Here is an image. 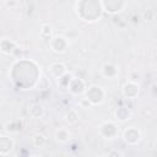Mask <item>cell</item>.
<instances>
[{
  "label": "cell",
  "instance_id": "cell-23",
  "mask_svg": "<svg viewBox=\"0 0 157 157\" xmlns=\"http://www.w3.org/2000/svg\"><path fill=\"white\" fill-rule=\"evenodd\" d=\"M78 104H80V107H81V108H91V107H92V105H91V103L88 102V99H87L86 97L80 98Z\"/></svg>",
  "mask_w": 157,
  "mask_h": 157
},
{
  "label": "cell",
  "instance_id": "cell-1",
  "mask_svg": "<svg viewBox=\"0 0 157 157\" xmlns=\"http://www.w3.org/2000/svg\"><path fill=\"white\" fill-rule=\"evenodd\" d=\"M101 0H77L76 13L85 22H96L102 16Z\"/></svg>",
  "mask_w": 157,
  "mask_h": 157
},
{
  "label": "cell",
  "instance_id": "cell-9",
  "mask_svg": "<svg viewBox=\"0 0 157 157\" xmlns=\"http://www.w3.org/2000/svg\"><path fill=\"white\" fill-rule=\"evenodd\" d=\"M101 74L104 78L114 80L119 75V66L114 63H104L101 67Z\"/></svg>",
  "mask_w": 157,
  "mask_h": 157
},
{
  "label": "cell",
  "instance_id": "cell-7",
  "mask_svg": "<svg viewBox=\"0 0 157 157\" xmlns=\"http://www.w3.org/2000/svg\"><path fill=\"white\" fill-rule=\"evenodd\" d=\"M86 87H87L86 86V81L83 78L77 77V76H72L70 82H69L67 90L72 96H81V94L85 93Z\"/></svg>",
  "mask_w": 157,
  "mask_h": 157
},
{
  "label": "cell",
  "instance_id": "cell-6",
  "mask_svg": "<svg viewBox=\"0 0 157 157\" xmlns=\"http://www.w3.org/2000/svg\"><path fill=\"white\" fill-rule=\"evenodd\" d=\"M102 10L108 13H118L124 10L126 0H101Z\"/></svg>",
  "mask_w": 157,
  "mask_h": 157
},
{
  "label": "cell",
  "instance_id": "cell-4",
  "mask_svg": "<svg viewBox=\"0 0 157 157\" xmlns=\"http://www.w3.org/2000/svg\"><path fill=\"white\" fill-rule=\"evenodd\" d=\"M141 130L136 126H128L123 130V140L129 146H136L141 141Z\"/></svg>",
  "mask_w": 157,
  "mask_h": 157
},
{
  "label": "cell",
  "instance_id": "cell-12",
  "mask_svg": "<svg viewBox=\"0 0 157 157\" xmlns=\"http://www.w3.org/2000/svg\"><path fill=\"white\" fill-rule=\"evenodd\" d=\"M49 72H50V75L54 77V78H59L60 76H63L65 72H67V67H66V65L64 64V63H61V61H55V63H53L50 66H49Z\"/></svg>",
  "mask_w": 157,
  "mask_h": 157
},
{
  "label": "cell",
  "instance_id": "cell-5",
  "mask_svg": "<svg viewBox=\"0 0 157 157\" xmlns=\"http://www.w3.org/2000/svg\"><path fill=\"white\" fill-rule=\"evenodd\" d=\"M69 47H70V42L64 36H54L49 39V48L56 54L65 53L69 49Z\"/></svg>",
  "mask_w": 157,
  "mask_h": 157
},
{
  "label": "cell",
  "instance_id": "cell-14",
  "mask_svg": "<svg viewBox=\"0 0 157 157\" xmlns=\"http://www.w3.org/2000/svg\"><path fill=\"white\" fill-rule=\"evenodd\" d=\"M28 113L32 118H42L44 114V108L40 103H31L28 105Z\"/></svg>",
  "mask_w": 157,
  "mask_h": 157
},
{
  "label": "cell",
  "instance_id": "cell-22",
  "mask_svg": "<svg viewBox=\"0 0 157 157\" xmlns=\"http://www.w3.org/2000/svg\"><path fill=\"white\" fill-rule=\"evenodd\" d=\"M105 156H109V157H123L124 156V152L119 151V150H112V151H108L105 153Z\"/></svg>",
  "mask_w": 157,
  "mask_h": 157
},
{
  "label": "cell",
  "instance_id": "cell-19",
  "mask_svg": "<svg viewBox=\"0 0 157 157\" xmlns=\"http://www.w3.org/2000/svg\"><path fill=\"white\" fill-rule=\"evenodd\" d=\"M72 76H74V75L70 74V72H65L63 76H60V77L58 78V85H59V87H61V88H67L69 82H70V80H71Z\"/></svg>",
  "mask_w": 157,
  "mask_h": 157
},
{
  "label": "cell",
  "instance_id": "cell-16",
  "mask_svg": "<svg viewBox=\"0 0 157 157\" xmlns=\"http://www.w3.org/2000/svg\"><path fill=\"white\" fill-rule=\"evenodd\" d=\"M64 118H65V120H66L67 124L74 125V124H76V123L78 121L80 115H78L77 110H75V109H69V110L65 113V117H64Z\"/></svg>",
  "mask_w": 157,
  "mask_h": 157
},
{
  "label": "cell",
  "instance_id": "cell-8",
  "mask_svg": "<svg viewBox=\"0 0 157 157\" xmlns=\"http://www.w3.org/2000/svg\"><path fill=\"white\" fill-rule=\"evenodd\" d=\"M121 93L128 99L136 98L139 96V85H137V82L131 81V80H128L123 85V87H121Z\"/></svg>",
  "mask_w": 157,
  "mask_h": 157
},
{
  "label": "cell",
  "instance_id": "cell-17",
  "mask_svg": "<svg viewBox=\"0 0 157 157\" xmlns=\"http://www.w3.org/2000/svg\"><path fill=\"white\" fill-rule=\"evenodd\" d=\"M32 144H33L34 147H38V148H39V147H43V146L47 144V137H45V135H43V134H40V132L33 135V137H32Z\"/></svg>",
  "mask_w": 157,
  "mask_h": 157
},
{
  "label": "cell",
  "instance_id": "cell-10",
  "mask_svg": "<svg viewBox=\"0 0 157 157\" xmlns=\"http://www.w3.org/2000/svg\"><path fill=\"white\" fill-rule=\"evenodd\" d=\"M15 146V141L10 135L0 134V155L6 156L9 155Z\"/></svg>",
  "mask_w": 157,
  "mask_h": 157
},
{
  "label": "cell",
  "instance_id": "cell-11",
  "mask_svg": "<svg viewBox=\"0 0 157 157\" xmlns=\"http://www.w3.org/2000/svg\"><path fill=\"white\" fill-rule=\"evenodd\" d=\"M18 49V45L15 40L10 38H1L0 39V52L5 55H12Z\"/></svg>",
  "mask_w": 157,
  "mask_h": 157
},
{
  "label": "cell",
  "instance_id": "cell-2",
  "mask_svg": "<svg viewBox=\"0 0 157 157\" xmlns=\"http://www.w3.org/2000/svg\"><path fill=\"white\" fill-rule=\"evenodd\" d=\"M83 97H86L88 99V102L91 103V105H101L107 97V92L105 90L99 86V85H90L88 87H86Z\"/></svg>",
  "mask_w": 157,
  "mask_h": 157
},
{
  "label": "cell",
  "instance_id": "cell-15",
  "mask_svg": "<svg viewBox=\"0 0 157 157\" xmlns=\"http://www.w3.org/2000/svg\"><path fill=\"white\" fill-rule=\"evenodd\" d=\"M130 117H131V112L128 108H125V107L117 108V110H115V118L119 121H126V120L130 119Z\"/></svg>",
  "mask_w": 157,
  "mask_h": 157
},
{
  "label": "cell",
  "instance_id": "cell-20",
  "mask_svg": "<svg viewBox=\"0 0 157 157\" xmlns=\"http://www.w3.org/2000/svg\"><path fill=\"white\" fill-rule=\"evenodd\" d=\"M17 123L18 121H10V123L5 124V131L7 134H13V132H17L18 130H21V125L18 126Z\"/></svg>",
  "mask_w": 157,
  "mask_h": 157
},
{
  "label": "cell",
  "instance_id": "cell-13",
  "mask_svg": "<svg viewBox=\"0 0 157 157\" xmlns=\"http://www.w3.org/2000/svg\"><path fill=\"white\" fill-rule=\"evenodd\" d=\"M54 137L55 140L59 142V144H67L71 139V132L69 129L66 128H59L55 134H54Z\"/></svg>",
  "mask_w": 157,
  "mask_h": 157
},
{
  "label": "cell",
  "instance_id": "cell-18",
  "mask_svg": "<svg viewBox=\"0 0 157 157\" xmlns=\"http://www.w3.org/2000/svg\"><path fill=\"white\" fill-rule=\"evenodd\" d=\"M42 38L44 39H50L52 38V33H53V27L49 25V23H43L42 27H40V31H39Z\"/></svg>",
  "mask_w": 157,
  "mask_h": 157
},
{
  "label": "cell",
  "instance_id": "cell-3",
  "mask_svg": "<svg viewBox=\"0 0 157 157\" xmlns=\"http://www.w3.org/2000/svg\"><path fill=\"white\" fill-rule=\"evenodd\" d=\"M98 134L101 137L107 140H114L119 136L120 129L119 125L113 120H105L103 121L98 128Z\"/></svg>",
  "mask_w": 157,
  "mask_h": 157
},
{
  "label": "cell",
  "instance_id": "cell-21",
  "mask_svg": "<svg viewBox=\"0 0 157 157\" xmlns=\"http://www.w3.org/2000/svg\"><path fill=\"white\" fill-rule=\"evenodd\" d=\"M18 6V1L17 0H5V7L9 10H15Z\"/></svg>",
  "mask_w": 157,
  "mask_h": 157
}]
</instances>
